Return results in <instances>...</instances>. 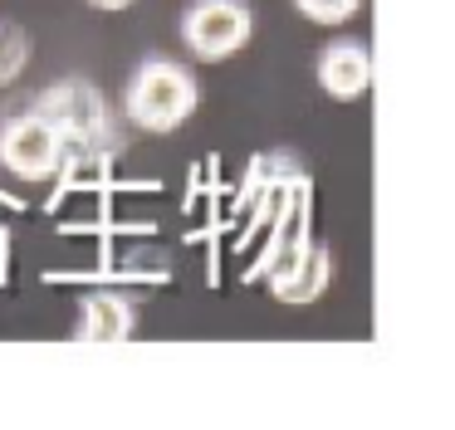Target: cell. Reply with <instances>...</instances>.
I'll return each mask as SVG.
<instances>
[{
	"mask_svg": "<svg viewBox=\"0 0 455 430\" xmlns=\"http://www.w3.org/2000/svg\"><path fill=\"white\" fill-rule=\"evenodd\" d=\"M250 5L245 0H196L181 20V35H187V49L206 64H220V59L240 54L250 44Z\"/></svg>",
	"mask_w": 455,
	"mask_h": 430,
	"instance_id": "3957f363",
	"label": "cell"
},
{
	"mask_svg": "<svg viewBox=\"0 0 455 430\" xmlns=\"http://www.w3.org/2000/svg\"><path fill=\"white\" fill-rule=\"evenodd\" d=\"M0 166L11 176H20V181H50L64 166V142L50 117L25 113L0 127Z\"/></svg>",
	"mask_w": 455,
	"mask_h": 430,
	"instance_id": "277c9868",
	"label": "cell"
},
{
	"mask_svg": "<svg viewBox=\"0 0 455 430\" xmlns=\"http://www.w3.org/2000/svg\"><path fill=\"white\" fill-rule=\"evenodd\" d=\"M0 264H5V230H0Z\"/></svg>",
	"mask_w": 455,
	"mask_h": 430,
	"instance_id": "4fadbf2b",
	"label": "cell"
},
{
	"mask_svg": "<svg viewBox=\"0 0 455 430\" xmlns=\"http://www.w3.org/2000/svg\"><path fill=\"white\" fill-rule=\"evenodd\" d=\"M328 264H333V259H328L323 244H308L304 259H299L294 269H284L279 279H269V289H275L279 303H314V299H323L328 279H333Z\"/></svg>",
	"mask_w": 455,
	"mask_h": 430,
	"instance_id": "52a82bcc",
	"label": "cell"
},
{
	"mask_svg": "<svg viewBox=\"0 0 455 430\" xmlns=\"http://www.w3.org/2000/svg\"><path fill=\"white\" fill-rule=\"evenodd\" d=\"M89 5H99V10H128L132 0H89Z\"/></svg>",
	"mask_w": 455,
	"mask_h": 430,
	"instance_id": "7c38bea8",
	"label": "cell"
},
{
	"mask_svg": "<svg viewBox=\"0 0 455 430\" xmlns=\"http://www.w3.org/2000/svg\"><path fill=\"white\" fill-rule=\"evenodd\" d=\"M35 113L54 123V132H60V142H64V156H84L89 166H99V156L108 162V152H103V142L113 147L108 103H103V93L93 84L64 78V84L44 88V98H40Z\"/></svg>",
	"mask_w": 455,
	"mask_h": 430,
	"instance_id": "6da1fadb",
	"label": "cell"
},
{
	"mask_svg": "<svg viewBox=\"0 0 455 430\" xmlns=\"http://www.w3.org/2000/svg\"><path fill=\"white\" fill-rule=\"evenodd\" d=\"M196 98H201L196 78L181 64H172V59H148V64H138V74L128 78L123 108H128V117L142 132H172V127H181L196 113Z\"/></svg>",
	"mask_w": 455,
	"mask_h": 430,
	"instance_id": "7a4b0ae2",
	"label": "cell"
},
{
	"mask_svg": "<svg viewBox=\"0 0 455 430\" xmlns=\"http://www.w3.org/2000/svg\"><path fill=\"white\" fill-rule=\"evenodd\" d=\"M132 322H138V313H132V303L123 299V293H89L84 299V318L79 328H74V342H93V347H118V342L132 338Z\"/></svg>",
	"mask_w": 455,
	"mask_h": 430,
	"instance_id": "8992f818",
	"label": "cell"
},
{
	"mask_svg": "<svg viewBox=\"0 0 455 430\" xmlns=\"http://www.w3.org/2000/svg\"><path fill=\"white\" fill-rule=\"evenodd\" d=\"M367 84H372V59H367L363 44L338 39V44H328L323 54H318V88H323L328 98H338V103L363 98Z\"/></svg>",
	"mask_w": 455,
	"mask_h": 430,
	"instance_id": "5b68a950",
	"label": "cell"
},
{
	"mask_svg": "<svg viewBox=\"0 0 455 430\" xmlns=\"http://www.w3.org/2000/svg\"><path fill=\"white\" fill-rule=\"evenodd\" d=\"M299 15H308L314 25H343V20L357 15V5L363 0H294Z\"/></svg>",
	"mask_w": 455,
	"mask_h": 430,
	"instance_id": "8fae6325",
	"label": "cell"
},
{
	"mask_svg": "<svg viewBox=\"0 0 455 430\" xmlns=\"http://www.w3.org/2000/svg\"><path fill=\"white\" fill-rule=\"evenodd\" d=\"M308 254V230H304V201H294L284 215H279V230L265 250V279H279L284 269H294Z\"/></svg>",
	"mask_w": 455,
	"mask_h": 430,
	"instance_id": "ba28073f",
	"label": "cell"
},
{
	"mask_svg": "<svg viewBox=\"0 0 455 430\" xmlns=\"http://www.w3.org/2000/svg\"><path fill=\"white\" fill-rule=\"evenodd\" d=\"M25 64H30V39L15 25H0V84H11Z\"/></svg>",
	"mask_w": 455,
	"mask_h": 430,
	"instance_id": "30bf717a",
	"label": "cell"
},
{
	"mask_svg": "<svg viewBox=\"0 0 455 430\" xmlns=\"http://www.w3.org/2000/svg\"><path fill=\"white\" fill-rule=\"evenodd\" d=\"M299 181H304V171H299V162H289L284 152H269L250 166V191H294Z\"/></svg>",
	"mask_w": 455,
	"mask_h": 430,
	"instance_id": "9c48e42d",
	"label": "cell"
}]
</instances>
